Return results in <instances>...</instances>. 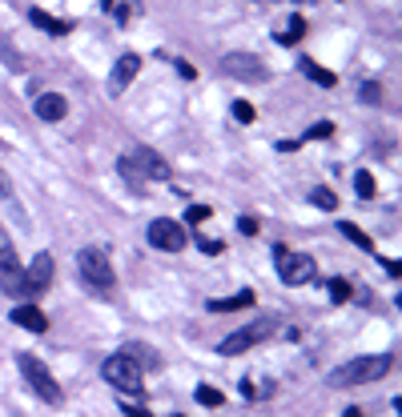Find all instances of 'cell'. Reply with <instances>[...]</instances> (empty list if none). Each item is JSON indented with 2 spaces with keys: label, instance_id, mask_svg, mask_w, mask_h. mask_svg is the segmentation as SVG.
Segmentation results:
<instances>
[{
  "label": "cell",
  "instance_id": "obj_27",
  "mask_svg": "<svg viewBox=\"0 0 402 417\" xmlns=\"http://www.w3.org/2000/svg\"><path fill=\"white\" fill-rule=\"evenodd\" d=\"M197 249L205 253V257H217V253H222V241H209V237H197Z\"/></svg>",
  "mask_w": 402,
  "mask_h": 417
},
{
  "label": "cell",
  "instance_id": "obj_21",
  "mask_svg": "<svg viewBox=\"0 0 402 417\" xmlns=\"http://www.w3.org/2000/svg\"><path fill=\"white\" fill-rule=\"evenodd\" d=\"M302 37H306V20H302V16H294V20H289V28L277 37V45H298Z\"/></svg>",
  "mask_w": 402,
  "mask_h": 417
},
{
  "label": "cell",
  "instance_id": "obj_35",
  "mask_svg": "<svg viewBox=\"0 0 402 417\" xmlns=\"http://www.w3.org/2000/svg\"><path fill=\"white\" fill-rule=\"evenodd\" d=\"M100 4H105V8H113V4H117V0H100Z\"/></svg>",
  "mask_w": 402,
  "mask_h": 417
},
{
  "label": "cell",
  "instance_id": "obj_26",
  "mask_svg": "<svg viewBox=\"0 0 402 417\" xmlns=\"http://www.w3.org/2000/svg\"><path fill=\"white\" fill-rule=\"evenodd\" d=\"M330 133H334V124H330V121H322V124H314V129L306 133V141H326Z\"/></svg>",
  "mask_w": 402,
  "mask_h": 417
},
{
  "label": "cell",
  "instance_id": "obj_12",
  "mask_svg": "<svg viewBox=\"0 0 402 417\" xmlns=\"http://www.w3.org/2000/svg\"><path fill=\"white\" fill-rule=\"evenodd\" d=\"M133 165H137V172L141 177H149V181H169V165H165L161 157H157V153H153L149 145H141L137 153H133Z\"/></svg>",
  "mask_w": 402,
  "mask_h": 417
},
{
  "label": "cell",
  "instance_id": "obj_23",
  "mask_svg": "<svg viewBox=\"0 0 402 417\" xmlns=\"http://www.w3.org/2000/svg\"><path fill=\"white\" fill-rule=\"evenodd\" d=\"M330 301H334V305H346V301H350V285L342 281V277L330 281Z\"/></svg>",
  "mask_w": 402,
  "mask_h": 417
},
{
  "label": "cell",
  "instance_id": "obj_8",
  "mask_svg": "<svg viewBox=\"0 0 402 417\" xmlns=\"http://www.w3.org/2000/svg\"><path fill=\"white\" fill-rule=\"evenodd\" d=\"M222 73L234 76V81H250V85H262L270 69H265L262 57H253V52H226L222 57Z\"/></svg>",
  "mask_w": 402,
  "mask_h": 417
},
{
  "label": "cell",
  "instance_id": "obj_36",
  "mask_svg": "<svg viewBox=\"0 0 402 417\" xmlns=\"http://www.w3.org/2000/svg\"><path fill=\"white\" fill-rule=\"evenodd\" d=\"M0 241H8V237H4V229H0Z\"/></svg>",
  "mask_w": 402,
  "mask_h": 417
},
{
  "label": "cell",
  "instance_id": "obj_24",
  "mask_svg": "<svg viewBox=\"0 0 402 417\" xmlns=\"http://www.w3.org/2000/svg\"><path fill=\"white\" fill-rule=\"evenodd\" d=\"M253 117H258V109H253V105H246V100H234V121L250 124Z\"/></svg>",
  "mask_w": 402,
  "mask_h": 417
},
{
  "label": "cell",
  "instance_id": "obj_17",
  "mask_svg": "<svg viewBox=\"0 0 402 417\" xmlns=\"http://www.w3.org/2000/svg\"><path fill=\"white\" fill-rule=\"evenodd\" d=\"M28 20L37 28H45V33H52V37H64V33H69V25H64V20H52L45 8H28Z\"/></svg>",
  "mask_w": 402,
  "mask_h": 417
},
{
  "label": "cell",
  "instance_id": "obj_31",
  "mask_svg": "<svg viewBox=\"0 0 402 417\" xmlns=\"http://www.w3.org/2000/svg\"><path fill=\"white\" fill-rule=\"evenodd\" d=\"M362 100H378V85H374V81H366V85H362Z\"/></svg>",
  "mask_w": 402,
  "mask_h": 417
},
{
  "label": "cell",
  "instance_id": "obj_6",
  "mask_svg": "<svg viewBox=\"0 0 402 417\" xmlns=\"http://www.w3.org/2000/svg\"><path fill=\"white\" fill-rule=\"evenodd\" d=\"M274 265L286 285H306V281H314V273H318L310 253H289L286 245H274Z\"/></svg>",
  "mask_w": 402,
  "mask_h": 417
},
{
  "label": "cell",
  "instance_id": "obj_5",
  "mask_svg": "<svg viewBox=\"0 0 402 417\" xmlns=\"http://www.w3.org/2000/svg\"><path fill=\"white\" fill-rule=\"evenodd\" d=\"M76 269H81V277H85L93 289H109V285L117 281L113 265H109V253L100 245H85L81 253H76Z\"/></svg>",
  "mask_w": 402,
  "mask_h": 417
},
{
  "label": "cell",
  "instance_id": "obj_1",
  "mask_svg": "<svg viewBox=\"0 0 402 417\" xmlns=\"http://www.w3.org/2000/svg\"><path fill=\"white\" fill-rule=\"evenodd\" d=\"M390 365H394V357L390 353H370V357H354L346 365H338L330 373V385L334 389H350V385H370V381L386 377Z\"/></svg>",
  "mask_w": 402,
  "mask_h": 417
},
{
  "label": "cell",
  "instance_id": "obj_34",
  "mask_svg": "<svg viewBox=\"0 0 402 417\" xmlns=\"http://www.w3.org/2000/svg\"><path fill=\"white\" fill-rule=\"evenodd\" d=\"M346 417H362V413H358V409H346Z\"/></svg>",
  "mask_w": 402,
  "mask_h": 417
},
{
  "label": "cell",
  "instance_id": "obj_32",
  "mask_svg": "<svg viewBox=\"0 0 402 417\" xmlns=\"http://www.w3.org/2000/svg\"><path fill=\"white\" fill-rule=\"evenodd\" d=\"M177 73L185 76V81H193V76H197V73H193V64H185V61H177Z\"/></svg>",
  "mask_w": 402,
  "mask_h": 417
},
{
  "label": "cell",
  "instance_id": "obj_28",
  "mask_svg": "<svg viewBox=\"0 0 402 417\" xmlns=\"http://www.w3.org/2000/svg\"><path fill=\"white\" fill-rule=\"evenodd\" d=\"M238 229L241 233H258V221L253 217H238Z\"/></svg>",
  "mask_w": 402,
  "mask_h": 417
},
{
  "label": "cell",
  "instance_id": "obj_4",
  "mask_svg": "<svg viewBox=\"0 0 402 417\" xmlns=\"http://www.w3.org/2000/svg\"><path fill=\"white\" fill-rule=\"evenodd\" d=\"M274 333H277V317H258L253 325L229 333L226 341H217V353L222 357H238V353H246V349H253V345H262L265 337H274Z\"/></svg>",
  "mask_w": 402,
  "mask_h": 417
},
{
  "label": "cell",
  "instance_id": "obj_13",
  "mask_svg": "<svg viewBox=\"0 0 402 417\" xmlns=\"http://www.w3.org/2000/svg\"><path fill=\"white\" fill-rule=\"evenodd\" d=\"M64 112H69V100L61 93H45L37 97V117L40 121H64Z\"/></svg>",
  "mask_w": 402,
  "mask_h": 417
},
{
  "label": "cell",
  "instance_id": "obj_16",
  "mask_svg": "<svg viewBox=\"0 0 402 417\" xmlns=\"http://www.w3.org/2000/svg\"><path fill=\"white\" fill-rule=\"evenodd\" d=\"M302 73L310 76L314 85H322V88H334V85H338V76L330 73V69H322L318 61H310V57H302Z\"/></svg>",
  "mask_w": 402,
  "mask_h": 417
},
{
  "label": "cell",
  "instance_id": "obj_33",
  "mask_svg": "<svg viewBox=\"0 0 402 417\" xmlns=\"http://www.w3.org/2000/svg\"><path fill=\"white\" fill-rule=\"evenodd\" d=\"M121 409H125V413H129V417H149V413H145V409H137V405H129V401H125V405H121Z\"/></svg>",
  "mask_w": 402,
  "mask_h": 417
},
{
  "label": "cell",
  "instance_id": "obj_2",
  "mask_svg": "<svg viewBox=\"0 0 402 417\" xmlns=\"http://www.w3.org/2000/svg\"><path fill=\"white\" fill-rule=\"evenodd\" d=\"M100 373H105V381H109L113 389H121V393H141V385H145V369H141V361L133 353L105 357Z\"/></svg>",
  "mask_w": 402,
  "mask_h": 417
},
{
  "label": "cell",
  "instance_id": "obj_11",
  "mask_svg": "<svg viewBox=\"0 0 402 417\" xmlns=\"http://www.w3.org/2000/svg\"><path fill=\"white\" fill-rule=\"evenodd\" d=\"M141 73V57L137 52H125V57H117V64H113V73H109V93L113 97H121L129 85H133V76Z\"/></svg>",
  "mask_w": 402,
  "mask_h": 417
},
{
  "label": "cell",
  "instance_id": "obj_9",
  "mask_svg": "<svg viewBox=\"0 0 402 417\" xmlns=\"http://www.w3.org/2000/svg\"><path fill=\"white\" fill-rule=\"evenodd\" d=\"M0 289H4L8 297L25 293V269H21V257L13 253L8 241H0Z\"/></svg>",
  "mask_w": 402,
  "mask_h": 417
},
{
  "label": "cell",
  "instance_id": "obj_20",
  "mask_svg": "<svg viewBox=\"0 0 402 417\" xmlns=\"http://www.w3.org/2000/svg\"><path fill=\"white\" fill-rule=\"evenodd\" d=\"M342 233L350 237V241H354L358 249H362V253H374V241H370V237H366V233H362V229H358L354 221H342Z\"/></svg>",
  "mask_w": 402,
  "mask_h": 417
},
{
  "label": "cell",
  "instance_id": "obj_25",
  "mask_svg": "<svg viewBox=\"0 0 402 417\" xmlns=\"http://www.w3.org/2000/svg\"><path fill=\"white\" fill-rule=\"evenodd\" d=\"M209 213H214V208H209V205H193V208H189V213H185V221H189V225H201V221H205V217H209Z\"/></svg>",
  "mask_w": 402,
  "mask_h": 417
},
{
  "label": "cell",
  "instance_id": "obj_30",
  "mask_svg": "<svg viewBox=\"0 0 402 417\" xmlns=\"http://www.w3.org/2000/svg\"><path fill=\"white\" fill-rule=\"evenodd\" d=\"M0 196H13V181H8V172L0 169Z\"/></svg>",
  "mask_w": 402,
  "mask_h": 417
},
{
  "label": "cell",
  "instance_id": "obj_10",
  "mask_svg": "<svg viewBox=\"0 0 402 417\" xmlns=\"http://www.w3.org/2000/svg\"><path fill=\"white\" fill-rule=\"evenodd\" d=\"M52 285V257L49 253H37V257L28 261V269H25V301H33V297H40L45 289Z\"/></svg>",
  "mask_w": 402,
  "mask_h": 417
},
{
  "label": "cell",
  "instance_id": "obj_15",
  "mask_svg": "<svg viewBox=\"0 0 402 417\" xmlns=\"http://www.w3.org/2000/svg\"><path fill=\"white\" fill-rule=\"evenodd\" d=\"M253 301H258L253 289H241V293H234V297H214L209 309H214V313H234V309H246V305H253Z\"/></svg>",
  "mask_w": 402,
  "mask_h": 417
},
{
  "label": "cell",
  "instance_id": "obj_19",
  "mask_svg": "<svg viewBox=\"0 0 402 417\" xmlns=\"http://www.w3.org/2000/svg\"><path fill=\"white\" fill-rule=\"evenodd\" d=\"M354 193L362 196V201H370V196L378 193V181H374V172H354Z\"/></svg>",
  "mask_w": 402,
  "mask_h": 417
},
{
  "label": "cell",
  "instance_id": "obj_18",
  "mask_svg": "<svg viewBox=\"0 0 402 417\" xmlns=\"http://www.w3.org/2000/svg\"><path fill=\"white\" fill-rule=\"evenodd\" d=\"M310 205L334 213V208H338V196H334V189H326V184H314V189H310Z\"/></svg>",
  "mask_w": 402,
  "mask_h": 417
},
{
  "label": "cell",
  "instance_id": "obj_14",
  "mask_svg": "<svg viewBox=\"0 0 402 417\" xmlns=\"http://www.w3.org/2000/svg\"><path fill=\"white\" fill-rule=\"evenodd\" d=\"M8 317H13L16 325L33 329V333H45V329H49V317H45V313H40L37 305H16L13 313H8Z\"/></svg>",
  "mask_w": 402,
  "mask_h": 417
},
{
  "label": "cell",
  "instance_id": "obj_7",
  "mask_svg": "<svg viewBox=\"0 0 402 417\" xmlns=\"http://www.w3.org/2000/svg\"><path fill=\"white\" fill-rule=\"evenodd\" d=\"M145 241H149L153 249H161V253H181L185 249V225L173 221V217H157V221H149V229H145Z\"/></svg>",
  "mask_w": 402,
  "mask_h": 417
},
{
  "label": "cell",
  "instance_id": "obj_29",
  "mask_svg": "<svg viewBox=\"0 0 402 417\" xmlns=\"http://www.w3.org/2000/svg\"><path fill=\"white\" fill-rule=\"evenodd\" d=\"M382 269H386L390 277H398V273H402V265H398V261H394V257H382Z\"/></svg>",
  "mask_w": 402,
  "mask_h": 417
},
{
  "label": "cell",
  "instance_id": "obj_37",
  "mask_svg": "<svg viewBox=\"0 0 402 417\" xmlns=\"http://www.w3.org/2000/svg\"><path fill=\"white\" fill-rule=\"evenodd\" d=\"M173 417H181V413H173Z\"/></svg>",
  "mask_w": 402,
  "mask_h": 417
},
{
  "label": "cell",
  "instance_id": "obj_22",
  "mask_svg": "<svg viewBox=\"0 0 402 417\" xmlns=\"http://www.w3.org/2000/svg\"><path fill=\"white\" fill-rule=\"evenodd\" d=\"M197 401L217 409V405H226V397H222V389H214V385H197Z\"/></svg>",
  "mask_w": 402,
  "mask_h": 417
},
{
  "label": "cell",
  "instance_id": "obj_3",
  "mask_svg": "<svg viewBox=\"0 0 402 417\" xmlns=\"http://www.w3.org/2000/svg\"><path fill=\"white\" fill-rule=\"evenodd\" d=\"M16 369H21V377L33 385V393H37L40 401H49V405H61V401H64L61 385H57V377H52L49 369H45V361H40V357L21 353V357H16Z\"/></svg>",
  "mask_w": 402,
  "mask_h": 417
}]
</instances>
